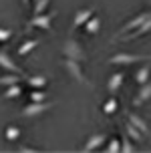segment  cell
Masks as SVG:
<instances>
[{
    "label": "cell",
    "instance_id": "8",
    "mask_svg": "<svg viewBox=\"0 0 151 153\" xmlns=\"http://www.w3.org/2000/svg\"><path fill=\"white\" fill-rule=\"evenodd\" d=\"M93 8H85V10H77V14H75V18H73V30L75 28H79V26H83V24H87L89 22V18L93 16Z\"/></svg>",
    "mask_w": 151,
    "mask_h": 153
},
{
    "label": "cell",
    "instance_id": "13",
    "mask_svg": "<svg viewBox=\"0 0 151 153\" xmlns=\"http://www.w3.org/2000/svg\"><path fill=\"white\" fill-rule=\"evenodd\" d=\"M40 45V38H32V40H24L22 45L18 46V54L20 56H24V54H28L30 51H34L36 46Z\"/></svg>",
    "mask_w": 151,
    "mask_h": 153
},
{
    "label": "cell",
    "instance_id": "6",
    "mask_svg": "<svg viewBox=\"0 0 151 153\" xmlns=\"http://www.w3.org/2000/svg\"><path fill=\"white\" fill-rule=\"evenodd\" d=\"M0 67L4 71H8V73H16V75H22V71H20V67L16 65L10 56H8L4 51H0Z\"/></svg>",
    "mask_w": 151,
    "mask_h": 153
},
{
    "label": "cell",
    "instance_id": "21",
    "mask_svg": "<svg viewBox=\"0 0 151 153\" xmlns=\"http://www.w3.org/2000/svg\"><path fill=\"white\" fill-rule=\"evenodd\" d=\"M4 137H6L8 141H16V139L20 137V129L14 127V125H10V127H6V131H4Z\"/></svg>",
    "mask_w": 151,
    "mask_h": 153
},
{
    "label": "cell",
    "instance_id": "22",
    "mask_svg": "<svg viewBox=\"0 0 151 153\" xmlns=\"http://www.w3.org/2000/svg\"><path fill=\"white\" fill-rule=\"evenodd\" d=\"M46 85V79L42 75L38 76H28V87H34V89H40V87H45Z\"/></svg>",
    "mask_w": 151,
    "mask_h": 153
},
{
    "label": "cell",
    "instance_id": "24",
    "mask_svg": "<svg viewBox=\"0 0 151 153\" xmlns=\"http://www.w3.org/2000/svg\"><path fill=\"white\" fill-rule=\"evenodd\" d=\"M105 151H109V153H117V151H121V141H119V139H111V141L107 143Z\"/></svg>",
    "mask_w": 151,
    "mask_h": 153
},
{
    "label": "cell",
    "instance_id": "1",
    "mask_svg": "<svg viewBox=\"0 0 151 153\" xmlns=\"http://www.w3.org/2000/svg\"><path fill=\"white\" fill-rule=\"evenodd\" d=\"M51 107H53V105H51V103H45V101H40V103L32 101V103H28V105L22 109V117H28V119L38 117V115L45 113V111H48Z\"/></svg>",
    "mask_w": 151,
    "mask_h": 153
},
{
    "label": "cell",
    "instance_id": "26",
    "mask_svg": "<svg viewBox=\"0 0 151 153\" xmlns=\"http://www.w3.org/2000/svg\"><path fill=\"white\" fill-rule=\"evenodd\" d=\"M45 99H46V93L40 91V89H36V91L30 93V101H36V103H40V101H45Z\"/></svg>",
    "mask_w": 151,
    "mask_h": 153
},
{
    "label": "cell",
    "instance_id": "16",
    "mask_svg": "<svg viewBox=\"0 0 151 153\" xmlns=\"http://www.w3.org/2000/svg\"><path fill=\"white\" fill-rule=\"evenodd\" d=\"M149 75H151V69L149 67H141V69H137L135 73V83L137 85H145L149 81Z\"/></svg>",
    "mask_w": 151,
    "mask_h": 153
},
{
    "label": "cell",
    "instance_id": "5",
    "mask_svg": "<svg viewBox=\"0 0 151 153\" xmlns=\"http://www.w3.org/2000/svg\"><path fill=\"white\" fill-rule=\"evenodd\" d=\"M51 20H53V14H34L28 20V26L30 28H45V30H48L51 28Z\"/></svg>",
    "mask_w": 151,
    "mask_h": 153
},
{
    "label": "cell",
    "instance_id": "25",
    "mask_svg": "<svg viewBox=\"0 0 151 153\" xmlns=\"http://www.w3.org/2000/svg\"><path fill=\"white\" fill-rule=\"evenodd\" d=\"M129 139H131L129 135L121 139V151H125V153H131V151H133V143H131Z\"/></svg>",
    "mask_w": 151,
    "mask_h": 153
},
{
    "label": "cell",
    "instance_id": "4",
    "mask_svg": "<svg viewBox=\"0 0 151 153\" xmlns=\"http://www.w3.org/2000/svg\"><path fill=\"white\" fill-rule=\"evenodd\" d=\"M147 18H151V12H141V14H137L135 18H131V20H129V22L125 24L123 28H121L119 34H123V36H125V34H129V32L137 30V28H139V26H141V24H143Z\"/></svg>",
    "mask_w": 151,
    "mask_h": 153
},
{
    "label": "cell",
    "instance_id": "18",
    "mask_svg": "<svg viewBox=\"0 0 151 153\" xmlns=\"http://www.w3.org/2000/svg\"><path fill=\"white\" fill-rule=\"evenodd\" d=\"M99 28H101V20H99L97 16H91V18H89V22L85 24V30L89 32V34H97Z\"/></svg>",
    "mask_w": 151,
    "mask_h": 153
},
{
    "label": "cell",
    "instance_id": "11",
    "mask_svg": "<svg viewBox=\"0 0 151 153\" xmlns=\"http://www.w3.org/2000/svg\"><path fill=\"white\" fill-rule=\"evenodd\" d=\"M123 81H125V75H123V73H115V75H111V76H109V83H107L109 93H117L121 89Z\"/></svg>",
    "mask_w": 151,
    "mask_h": 153
},
{
    "label": "cell",
    "instance_id": "17",
    "mask_svg": "<svg viewBox=\"0 0 151 153\" xmlns=\"http://www.w3.org/2000/svg\"><path fill=\"white\" fill-rule=\"evenodd\" d=\"M20 95H22V87L18 83H14V85H8V89L4 91V99H16Z\"/></svg>",
    "mask_w": 151,
    "mask_h": 153
},
{
    "label": "cell",
    "instance_id": "15",
    "mask_svg": "<svg viewBox=\"0 0 151 153\" xmlns=\"http://www.w3.org/2000/svg\"><path fill=\"white\" fill-rule=\"evenodd\" d=\"M125 133H127V135L133 139V141H141V139H143V133L137 129V127H135V125H133L131 121L125 123Z\"/></svg>",
    "mask_w": 151,
    "mask_h": 153
},
{
    "label": "cell",
    "instance_id": "19",
    "mask_svg": "<svg viewBox=\"0 0 151 153\" xmlns=\"http://www.w3.org/2000/svg\"><path fill=\"white\" fill-rule=\"evenodd\" d=\"M22 75H16V73H8V75L0 76V85H14V83H20Z\"/></svg>",
    "mask_w": 151,
    "mask_h": 153
},
{
    "label": "cell",
    "instance_id": "7",
    "mask_svg": "<svg viewBox=\"0 0 151 153\" xmlns=\"http://www.w3.org/2000/svg\"><path fill=\"white\" fill-rule=\"evenodd\" d=\"M65 67H67V71L71 73V75L75 76V81L85 83V75H83V71H81V67H79V61H75V59H67V61H65Z\"/></svg>",
    "mask_w": 151,
    "mask_h": 153
},
{
    "label": "cell",
    "instance_id": "29",
    "mask_svg": "<svg viewBox=\"0 0 151 153\" xmlns=\"http://www.w3.org/2000/svg\"><path fill=\"white\" fill-rule=\"evenodd\" d=\"M20 2H22L24 6H28V2H30V0H20Z\"/></svg>",
    "mask_w": 151,
    "mask_h": 153
},
{
    "label": "cell",
    "instance_id": "23",
    "mask_svg": "<svg viewBox=\"0 0 151 153\" xmlns=\"http://www.w3.org/2000/svg\"><path fill=\"white\" fill-rule=\"evenodd\" d=\"M48 4H51V0H36L34 2V8H32V14H42Z\"/></svg>",
    "mask_w": 151,
    "mask_h": 153
},
{
    "label": "cell",
    "instance_id": "9",
    "mask_svg": "<svg viewBox=\"0 0 151 153\" xmlns=\"http://www.w3.org/2000/svg\"><path fill=\"white\" fill-rule=\"evenodd\" d=\"M105 139H107V135H103V133H97V135L89 137V141L83 145V151H95L97 147H101L105 143Z\"/></svg>",
    "mask_w": 151,
    "mask_h": 153
},
{
    "label": "cell",
    "instance_id": "27",
    "mask_svg": "<svg viewBox=\"0 0 151 153\" xmlns=\"http://www.w3.org/2000/svg\"><path fill=\"white\" fill-rule=\"evenodd\" d=\"M10 36H12V30H8V28H0V42H6Z\"/></svg>",
    "mask_w": 151,
    "mask_h": 153
},
{
    "label": "cell",
    "instance_id": "10",
    "mask_svg": "<svg viewBox=\"0 0 151 153\" xmlns=\"http://www.w3.org/2000/svg\"><path fill=\"white\" fill-rule=\"evenodd\" d=\"M151 30V18H147L137 30H133V32H129V34H125V36L121 38V40H133V38H139V36H143V34H147V32Z\"/></svg>",
    "mask_w": 151,
    "mask_h": 153
},
{
    "label": "cell",
    "instance_id": "12",
    "mask_svg": "<svg viewBox=\"0 0 151 153\" xmlns=\"http://www.w3.org/2000/svg\"><path fill=\"white\" fill-rule=\"evenodd\" d=\"M151 97V83H145L141 85V89H139V93H137V97L133 99V105H141L143 101H147Z\"/></svg>",
    "mask_w": 151,
    "mask_h": 153
},
{
    "label": "cell",
    "instance_id": "20",
    "mask_svg": "<svg viewBox=\"0 0 151 153\" xmlns=\"http://www.w3.org/2000/svg\"><path fill=\"white\" fill-rule=\"evenodd\" d=\"M117 109H119V103H117V99L111 97L109 101H105V105H103V113H105V115H113Z\"/></svg>",
    "mask_w": 151,
    "mask_h": 153
},
{
    "label": "cell",
    "instance_id": "3",
    "mask_svg": "<svg viewBox=\"0 0 151 153\" xmlns=\"http://www.w3.org/2000/svg\"><path fill=\"white\" fill-rule=\"evenodd\" d=\"M137 61H149V56H143V54H125V53H119V54H113L109 62L111 65H133Z\"/></svg>",
    "mask_w": 151,
    "mask_h": 153
},
{
    "label": "cell",
    "instance_id": "2",
    "mask_svg": "<svg viewBox=\"0 0 151 153\" xmlns=\"http://www.w3.org/2000/svg\"><path fill=\"white\" fill-rule=\"evenodd\" d=\"M62 53L67 54V59H75V61H85V53L83 48L79 46V42H75L73 38H68L65 46H62Z\"/></svg>",
    "mask_w": 151,
    "mask_h": 153
},
{
    "label": "cell",
    "instance_id": "14",
    "mask_svg": "<svg viewBox=\"0 0 151 153\" xmlns=\"http://www.w3.org/2000/svg\"><path fill=\"white\" fill-rule=\"evenodd\" d=\"M129 121L133 123V125H135V127H137V129H139V131H141L143 135H147V133H149V125H147V123H145L143 119L139 117V115L131 113V115H129Z\"/></svg>",
    "mask_w": 151,
    "mask_h": 153
},
{
    "label": "cell",
    "instance_id": "28",
    "mask_svg": "<svg viewBox=\"0 0 151 153\" xmlns=\"http://www.w3.org/2000/svg\"><path fill=\"white\" fill-rule=\"evenodd\" d=\"M18 151H26V153H34V151H36V149H30V147H20V149H18Z\"/></svg>",
    "mask_w": 151,
    "mask_h": 153
}]
</instances>
